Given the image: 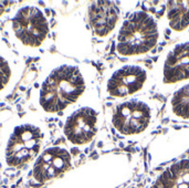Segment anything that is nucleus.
<instances>
[{
	"label": "nucleus",
	"mask_w": 189,
	"mask_h": 188,
	"mask_svg": "<svg viewBox=\"0 0 189 188\" xmlns=\"http://www.w3.org/2000/svg\"><path fill=\"white\" fill-rule=\"evenodd\" d=\"M88 88L86 72L81 65L63 62L47 70L35 86V107L49 115L58 114L76 103Z\"/></svg>",
	"instance_id": "1"
},
{
	"label": "nucleus",
	"mask_w": 189,
	"mask_h": 188,
	"mask_svg": "<svg viewBox=\"0 0 189 188\" xmlns=\"http://www.w3.org/2000/svg\"><path fill=\"white\" fill-rule=\"evenodd\" d=\"M49 138L48 127L42 121L22 117L6 131L0 147L3 164L10 168H21L37 158Z\"/></svg>",
	"instance_id": "2"
},
{
	"label": "nucleus",
	"mask_w": 189,
	"mask_h": 188,
	"mask_svg": "<svg viewBox=\"0 0 189 188\" xmlns=\"http://www.w3.org/2000/svg\"><path fill=\"white\" fill-rule=\"evenodd\" d=\"M158 22L146 11H134L118 29L116 53L124 58L147 54L159 41Z\"/></svg>",
	"instance_id": "3"
},
{
	"label": "nucleus",
	"mask_w": 189,
	"mask_h": 188,
	"mask_svg": "<svg viewBox=\"0 0 189 188\" xmlns=\"http://www.w3.org/2000/svg\"><path fill=\"white\" fill-rule=\"evenodd\" d=\"M8 32L11 41L21 50H39L51 32L49 18L38 6H21L10 19Z\"/></svg>",
	"instance_id": "4"
},
{
	"label": "nucleus",
	"mask_w": 189,
	"mask_h": 188,
	"mask_svg": "<svg viewBox=\"0 0 189 188\" xmlns=\"http://www.w3.org/2000/svg\"><path fill=\"white\" fill-rule=\"evenodd\" d=\"M154 106L142 99L121 102L112 111L111 123L122 136H135L145 132L154 120Z\"/></svg>",
	"instance_id": "5"
},
{
	"label": "nucleus",
	"mask_w": 189,
	"mask_h": 188,
	"mask_svg": "<svg viewBox=\"0 0 189 188\" xmlns=\"http://www.w3.org/2000/svg\"><path fill=\"white\" fill-rule=\"evenodd\" d=\"M99 112L84 105L70 113L63 124V135L73 146H84L93 141L99 131Z\"/></svg>",
	"instance_id": "6"
},
{
	"label": "nucleus",
	"mask_w": 189,
	"mask_h": 188,
	"mask_svg": "<svg viewBox=\"0 0 189 188\" xmlns=\"http://www.w3.org/2000/svg\"><path fill=\"white\" fill-rule=\"evenodd\" d=\"M148 79L146 68L139 64H124L115 69L105 82V93L114 99L133 96L144 88Z\"/></svg>",
	"instance_id": "7"
},
{
	"label": "nucleus",
	"mask_w": 189,
	"mask_h": 188,
	"mask_svg": "<svg viewBox=\"0 0 189 188\" xmlns=\"http://www.w3.org/2000/svg\"><path fill=\"white\" fill-rule=\"evenodd\" d=\"M158 77L163 85H176L189 80V39L174 43L159 61Z\"/></svg>",
	"instance_id": "8"
},
{
	"label": "nucleus",
	"mask_w": 189,
	"mask_h": 188,
	"mask_svg": "<svg viewBox=\"0 0 189 188\" xmlns=\"http://www.w3.org/2000/svg\"><path fill=\"white\" fill-rule=\"evenodd\" d=\"M72 165V155L63 145H52L44 148L35 158L32 168V180L43 184L67 171Z\"/></svg>",
	"instance_id": "9"
},
{
	"label": "nucleus",
	"mask_w": 189,
	"mask_h": 188,
	"mask_svg": "<svg viewBox=\"0 0 189 188\" xmlns=\"http://www.w3.org/2000/svg\"><path fill=\"white\" fill-rule=\"evenodd\" d=\"M120 19V9L112 1H95L88 9L90 28L97 38L111 34L116 29Z\"/></svg>",
	"instance_id": "10"
},
{
	"label": "nucleus",
	"mask_w": 189,
	"mask_h": 188,
	"mask_svg": "<svg viewBox=\"0 0 189 188\" xmlns=\"http://www.w3.org/2000/svg\"><path fill=\"white\" fill-rule=\"evenodd\" d=\"M22 72L23 62L0 37V95L11 92Z\"/></svg>",
	"instance_id": "11"
},
{
	"label": "nucleus",
	"mask_w": 189,
	"mask_h": 188,
	"mask_svg": "<svg viewBox=\"0 0 189 188\" xmlns=\"http://www.w3.org/2000/svg\"><path fill=\"white\" fill-rule=\"evenodd\" d=\"M167 111L174 120L189 121V82L172 93L167 104Z\"/></svg>",
	"instance_id": "12"
},
{
	"label": "nucleus",
	"mask_w": 189,
	"mask_h": 188,
	"mask_svg": "<svg viewBox=\"0 0 189 188\" xmlns=\"http://www.w3.org/2000/svg\"><path fill=\"white\" fill-rule=\"evenodd\" d=\"M169 28L175 32H181L189 27V1H170L166 10Z\"/></svg>",
	"instance_id": "13"
},
{
	"label": "nucleus",
	"mask_w": 189,
	"mask_h": 188,
	"mask_svg": "<svg viewBox=\"0 0 189 188\" xmlns=\"http://www.w3.org/2000/svg\"><path fill=\"white\" fill-rule=\"evenodd\" d=\"M8 5H9V2H7V1H0V18L5 15Z\"/></svg>",
	"instance_id": "14"
}]
</instances>
